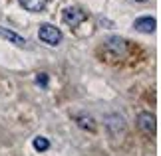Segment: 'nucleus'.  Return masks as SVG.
Returning <instances> with one entry per match:
<instances>
[{
  "instance_id": "nucleus-1",
  "label": "nucleus",
  "mask_w": 161,
  "mask_h": 156,
  "mask_svg": "<svg viewBox=\"0 0 161 156\" xmlns=\"http://www.w3.org/2000/svg\"><path fill=\"white\" fill-rule=\"evenodd\" d=\"M62 20H64L66 26H70L72 30L78 32V28L88 22V16H86V12L82 8H78V6H68V8L62 10Z\"/></svg>"
},
{
  "instance_id": "nucleus-2",
  "label": "nucleus",
  "mask_w": 161,
  "mask_h": 156,
  "mask_svg": "<svg viewBox=\"0 0 161 156\" xmlns=\"http://www.w3.org/2000/svg\"><path fill=\"white\" fill-rule=\"evenodd\" d=\"M38 38L46 46H58L62 42V32L56 26H52V24H42L40 30H38Z\"/></svg>"
},
{
  "instance_id": "nucleus-3",
  "label": "nucleus",
  "mask_w": 161,
  "mask_h": 156,
  "mask_svg": "<svg viewBox=\"0 0 161 156\" xmlns=\"http://www.w3.org/2000/svg\"><path fill=\"white\" fill-rule=\"evenodd\" d=\"M137 127H139L141 133L153 136L157 133V118H155V115L147 113V111H145V113H139L137 115Z\"/></svg>"
},
{
  "instance_id": "nucleus-4",
  "label": "nucleus",
  "mask_w": 161,
  "mask_h": 156,
  "mask_svg": "<svg viewBox=\"0 0 161 156\" xmlns=\"http://www.w3.org/2000/svg\"><path fill=\"white\" fill-rule=\"evenodd\" d=\"M133 28L141 34H153L157 30V20L153 16H139V18H135Z\"/></svg>"
},
{
  "instance_id": "nucleus-5",
  "label": "nucleus",
  "mask_w": 161,
  "mask_h": 156,
  "mask_svg": "<svg viewBox=\"0 0 161 156\" xmlns=\"http://www.w3.org/2000/svg\"><path fill=\"white\" fill-rule=\"evenodd\" d=\"M103 48H106L108 52H111V53L125 55V53H127V48H129V43H127L125 40L117 38V36H111V38H108L106 42H103Z\"/></svg>"
},
{
  "instance_id": "nucleus-6",
  "label": "nucleus",
  "mask_w": 161,
  "mask_h": 156,
  "mask_svg": "<svg viewBox=\"0 0 161 156\" xmlns=\"http://www.w3.org/2000/svg\"><path fill=\"white\" fill-rule=\"evenodd\" d=\"M0 38H4L6 42H10V43H14L16 48H28V40L22 38L20 34L8 30V28H2V26H0Z\"/></svg>"
},
{
  "instance_id": "nucleus-7",
  "label": "nucleus",
  "mask_w": 161,
  "mask_h": 156,
  "mask_svg": "<svg viewBox=\"0 0 161 156\" xmlns=\"http://www.w3.org/2000/svg\"><path fill=\"white\" fill-rule=\"evenodd\" d=\"M74 121H76V124L80 128H84V130H88V133H94L96 130V118L88 115V113H78V115H74Z\"/></svg>"
},
{
  "instance_id": "nucleus-8",
  "label": "nucleus",
  "mask_w": 161,
  "mask_h": 156,
  "mask_svg": "<svg viewBox=\"0 0 161 156\" xmlns=\"http://www.w3.org/2000/svg\"><path fill=\"white\" fill-rule=\"evenodd\" d=\"M18 4H20L24 10L38 14V12H44V10H46L48 0H18Z\"/></svg>"
},
{
  "instance_id": "nucleus-9",
  "label": "nucleus",
  "mask_w": 161,
  "mask_h": 156,
  "mask_svg": "<svg viewBox=\"0 0 161 156\" xmlns=\"http://www.w3.org/2000/svg\"><path fill=\"white\" fill-rule=\"evenodd\" d=\"M103 123H106V127L108 130H114V133H119V130L125 128V123H123V117L119 113H114V115H109L103 118Z\"/></svg>"
},
{
  "instance_id": "nucleus-10",
  "label": "nucleus",
  "mask_w": 161,
  "mask_h": 156,
  "mask_svg": "<svg viewBox=\"0 0 161 156\" xmlns=\"http://www.w3.org/2000/svg\"><path fill=\"white\" fill-rule=\"evenodd\" d=\"M32 144H34L36 152H46L48 148H50V140H48L46 136H36V138L32 140Z\"/></svg>"
},
{
  "instance_id": "nucleus-11",
  "label": "nucleus",
  "mask_w": 161,
  "mask_h": 156,
  "mask_svg": "<svg viewBox=\"0 0 161 156\" xmlns=\"http://www.w3.org/2000/svg\"><path fill=\"white\" fill-rule=\"evenodd\" d=\"M36 83H38V87H44V89L48 87V75L44 71H40L38 75H36Z\"/></svg>"
},
{
  "instance_id": "nucleus-12",
  "label": "nucleus",
  "mask_w": 161,
  "mask_h": 156,
  "mask_svg": "<svg viewBox=\"0 0 161 156\" xmlns=\"http://www.w3.org/2000/svg\"><path fill=\"white\" fill-rule=\"evenodd\" d=\"M135 2H141V4H143V2H147V0H135Z\"/></svg>"
}]
</instances>
